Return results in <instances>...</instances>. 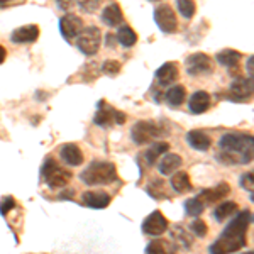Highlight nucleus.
<instances>
[{
  "label": "nucleus",
  "mask_w": 254,
  "mask_h": 254,
  "mask_svg": "<svg viewBox=\"0 0 254 254\" xmlns=\"http://www.w3.org/2000/svg\"><path fill=\"white\" fill-rule=\"evenodd\" d=\"M112 121H114V110L107 109L104 102H100V109H98V112H97L95 119H93V122H95L97 126H100V127H109L110 124H112Z\"/></svg>",
  "instance_id": "nucleus-25"
},
{
  "label": "nucleus",
  "mask_w": 254,
  "mask_h": 254,
  "mask_svg": "<svg viewBox=\"0 0 254 254\" xmlns=\"http://www.w3.org/2000/svg\"><path fill=\"white\" fill-rule=\"evenodd\" d=\"M60 156L69 166H80L83 163V154L80 147L75 144H64L60 151Z\"/></svg>",
  "instance_id": "nucleus-14"
},
{
  "label": "nucleus",
  "mask_w": 254,
  "mask_h": 254,
  "mask_svg": "<svg viewBox=\"0 0 254 254\" xmlns=\"http://www.w3.org/2000/svg\"><path fill=\"white\" fill-rule=\"evenodd\" d=\"M171 187H173V190L178 191V193L191 190L190 176H188L185 171H178V173H175L173 178H171Z\"/></svg>",
  "instance_id": "nucleus-23"
},
{
  "label": "nucleus",
  "mask_w": 254,
  "mask_h": 254,
  "mask_svg": "<svg viewBox=\"0 0 254 254\" xmlns=\"http://www.w3.org/2000/svg\"><path fill=\"white\" fill-rule=\"evenodd\" d=\"M154 22L165 34H173L178 27V19H176L173 9L170 5H159L154 10Z\"/></svg>",
  "instance_id": "nucleus-7"
},
{
  "label": "nucleus",
  "mask_w": 254,
  "mask_h": 254,
  "mask_svg": "<svg viewBox=\"0 0 254 254\" xmlns=\"http://www.w3.org/2000/svg\"><path fill=\"white\" fill-rule=\"evenodd\" d=\"M5 56H7V51H5V48H2L0 46V64L5 61Z\"/></svg>",
  "instance_id": "nucleus-39"
},
{
  "label": "nucleus",
  "mask_w": 254,
  "mask_h": 254,
  "mask_svg": "<svg viewBox=\"0 0 254 254\" xmlns=\"http://www.w3.org/2000/svg\"><path fill=\"white\" fill-rule=\"evenodd\" d=\"M117 41L124 48H130V46H134V44H136L137 36H136V32L132 31V27L122 26L121 29H119V32H117Z\"/></svg>",
  "instance_id": "nucleus-24"
},
{
  "label": "nucleus",
  "mask_w": 254,
  "mask_h": 254,
  "mask_svg": "<svg viewBox=\"0 0 254 254\" xmlns=\"http://www.w3.org/2000/svg\"><path fill=\"white\" fill-rule=\"evenodd\" d=\"M251 220L253 215L249 210L239 212L236 219L224 229L219 239L208 248L210 254H231L243 249L246 246V232H248Z\"/></svg>",
  "instance_id": "nucleus-1"
},
{
  "label": "nucleus",
  "mask_w": 254,
  "mask_h": 254,
  "mask_svg": "<svg viewBox=\"0 0 254 254\" xmlns=\"http://www.w3.org/2000/svg\"><path fill=\"white\" fill-rule=\"evenodd\" d=\"M85 185H110L117 180V170L112 163L107 161H93L80 175Z\"/></svg>",
  "instance_id": "nucleus-3"
},
{
  "label": "nucleus",
  "mask_w": 254,
  "mask_h": 254,
  "mask_svg": "<svg viewBox=\"0 0 254 254\" xmlns=\"http://www.w3.org/2000/svg\"><path fill=\"white\" fill-rule=\"evenodd\" d=\"M187 71L190 75H208L212 73V60L208 58L203 53H195V55L188 56L187 58Z\"/></svg>",
  "instance_id": "nucleus-8"
},
{
  "label": "nucleus",
  "mask_w": 254,
  "mask_h": 254,
  "mask_svg": "<svg viewBox=\"0 0 254 254\" xmlns=\"http://www.w3.org/2000/svg\"><path fill=\"white\" fill-rule=\"evenodd\" d=\"M122 19H124L122 17V10L117 3H110V5L105 7L104 12H102V20H104V24H107L110 27L119 26V24L122 22Z\"/></svg>",
  "instance_id": "nucleus-19"
},
{
  "label": "nucleus",
  "mask_w": 254,
  "mask_h": 254,
  "mask_svg": "<svg viewBox=\"0 0 254 254\" xmlns=\"http://www.w3.org/2000/svg\"><path fill=\"white\" fill-rule=\"evenodd\" d=\"M246 68H248L249 76H253V58H249V60H248V66H246Z\"/></svg>",
  "instance_id": "nucleus-40"
},
{
  "label": "nucleus",
  "mask_w": 254,
  "mask_h": 254,
  "mask_svg": "<svg viewBox=\"0 0 254 254\" xmlns=\"http://www.w3.org/2000/svg\"><path fill=\"white\" fill-rule=\"evenodd\" d=\"M107 46L109 48H116V38L112 36V32H109V34H107Z\"/></svg>",
  "instance_id": "nucleus-38"
},
{
  "label": "nucleus",
  "mask_w": 254,
  "mask_h": 254,
  "mask_svg": "<svg viewBox=\"0 0 254 254\" xmlns=\"http://www.w3.org/2000/svg\"><path fill=\"white\" fill-rule=\"evenodd\" d=\"M241 187H243L244 190H249V193H253V173L251 171L241 176Z\"/></svg>",
  "instance_id": "nucleus-35"
},
{
  "label": "nucleus",
  "mask_w": 254,
  "mask_h": 254,
  "mask_svg": "<svg viewBox=\"0 0 254 254\" xmlns=\"http://www.w3.org/2000/svg\"><path fill=\"white\" fill-rule=\"evenodd\" d=\"M168 229V220L166 217L159 210H154L151 215H147L142 222V232L149 236H161Z\"/></svg>",
  "instance_id": "nucleus-10"
},
{
  "label": "nucleus",
  "mask_w": 254,
  "mask_h": 254,
  "mask_svg": "<svg viewBox=\"0 0 254 254\" xmlns=\"http://www.w3.org/2000/svg\"><path fill=\"white\" fill-rule=\"evenodd\" d=\"M220 149L224 151L219 156V161L225 165L234 163H251L253 159V137L248 134H224L219 141Z\"/></svg>",
  "instance_id": "nucleus-2"
},
{
  "label": "nucleus",
  "mask_w": 254,
  "mask_h": 254,
  "mask_svg": "<svg viewBox=\"0 0 254 254\" xmlns=\"http://www.w3.org/2000/svg\"><path fill=\"white\" fill-rule=\"evenodd\" d=\"M114 121H116L117 124H122V122L126 121V116L122 112H116V110H114Z\"/></svg>",
  "instance_id": "nucleus-37"
},
{
  "label": "nucleus",
  "mask_w": 254,
  "mask_h": 254,
  "mask_svg": "<svg viewBox=\"0 0 254 254\" xmlns=\"http://www.w3.org/2000/svg\"><path fill=\"white\" fill-rule=\"evenodd\" d=\"M187 97V90L183 85H175L166 92V102L171 105V107H180V105L185 102Z\"/></svg>",
  "instance_id": "nucleus-21"
},
{
  "label": "nucleus",
  "mask_w": 254,
  "mask_h": 254,
  "mask_svg": "<svg viewBox=\"0 0 254 254\" xmlns=\"http://www.w3.org/2000/svg\"><path fill=\"white\" fill-rule=\"evenodd\" d=\"M39 36V27L36 24H29V26H22L19 29L12 32L10 39L12 43H34Z\"/></svg>",
  "instance_id": "nucleus-13"
},
{
  "label": "nucleus",
  "mask_w": 254,
  "mask_h": 254,
  "mask_svg": "<svg viewBox=\"0 0 254 254\" xmlns=\"http://www.w3.org/2000/svg\"><path fill=\"white\" fill-rule=\"evenodd\" d=\"M188 107L191 114H203L210 107V95L207 92H195L188 102Z\"/></svg>",
  "instance_id": "nucleus-17"
},
{
  "label": "nucleus",
  "mask_w": 254,
  "mask_h": 254,
  "mask_svg": "<svg viewBox=\"0 0 254 254\" xmlns=\"http://www.w3.org/2000/svg\"><path fill=\"white\" fill-rule=\"evenodd\" d=\"M83 203L92 208H105L110 203V195L105 191H85Z\"/></svg>",
  "instance_id": "nucleus-16"
},
{
  "label": "nucleus",
  "mask_w": 254,
  "mask_h": 254,
  "mask_svg": "<svg viewBox=\"0 0 254 254\" xmlns=\"http://www.w3.org/2000/svg\"><path fill=\"white\" fill-rule=\"evenodd\" d=\"M203 208H205V203H202V200H200L198 196L185 202V212H187V215H190V217H198L200 214H203Z\"/></svg>",
  "instance_id": "nucleus-28"
},
{
  "label": "nucleus",
  "mask_w": 254,
  "mask_h": 254,
  "mask_svg": "<svg viewBox=\"0 0 254 254\" xmlns=\"http://www.w3.org/2000/svg\"><path fill=\"white\" fill-rule=\"evenodd\" d=\"M10 2H14V0H0V7H2V5H7V3H10Z\"/></svg>",
  "instance_id": "nucleus-41"
},
{
  "label": "nucleus",
  "mask_w": 254,
  "mask_h": 254,
  "mask_svg": "<svg viewBox=\"0 0 254 254\" xmlns=\"http://www.w3.org/2000/svg\"><path fill=\"white\" fill-rule=\"evenodd\" d=\"M229 193H231V187L225 182H220L217 187L203 190L202 193L198 195V198L202 200V203H215V202H219V200H222L224 196H227Z\"/></svg>",
  "instance_id": "nucleus-12"
},
{
  "label": "nucleus",
  "mask_w": 254,
  "mask_h": 254,
  "mask_svg": "<svg viewBox=\"0 0 254 254\" xmlns=\"http://www.w3.org/2000/svg\"><path fill=\"white\" fill-rule=\"evenodd\" d=\"M182 158L178 156V154L175 153H168L165 154V158H163V161L159 163V173L161 175H170L173 173L175 170H178L180 166H182Z\"/></svg>",
  "instance_id": "nucleus-20"
},
{
  "label": "nucleus",
  "mask_w": 254,
  "mask_h": 254,
  "mask_svg": "<svg viewBox=\"0 0 254 254\" xmlns=\"http://www.w3.org/2000/svg\"><path fill=\"white\" fill-rule=\"evenodd\" d=\"M73 2H75V0H56V3H58V7L61 10H69L73 7Z\"/></svg>",
  "instance_id": "nucleus-36"
},
{
  "label": "nucleus",
  "mask_w": 254,
  "mask_h": 254,
  "mask_svg": "<svg viewBox=\"0 0 254 254\" xmlns=\"http://www.w3.org/2000/svg\"><path fill=\"white\" fill-rule=\"evenodd\" d=\"M60 31L64 39L71 41V39L78 38L80 32L83 31V22H81V19L78 15L68 14L60 19Z\"/></svg>",
  "instance_id": "nucleus-9"
},
{
  "label": "nucleus",
  "mask_w": 254,
  "mask_h": 254,
  "mask_svg": "<svg viewBox=\"0 0 254 254\" xmlns=\"http://www.w3.org/2000/svg\"><path fill=\"white\" fill-rule=\"evenodd\" d=\"M41 176L44 178V182L48 183L49 188H63L71 180V171L61 168L55 159H48L43 165Z\"/></svg>",
  "instance_id": "nucleus-4"
},
{
  "label": "nucleus",
  "mask_w": 254,
  "mask_h": 254,
  "mask_svg": "<svg viewBox=\"0 0 254 254\" xmlns=\"http://www.w3.org/2000/svg\"><path fill=\"white\" fill-rule=\"evenodd\" d=\"M12 208H15V200L12 196H3L2 202H0V214L7 215Z\"/></svg>",
  "instance_id": "nucleus-33"
},
{
  "label": "nucleus",
  "mask_w": 254,
  "mask_h": 254,
  "mask_svg": "<svg viewBox=\"0 0 254 254\" xmlns=\"http://www.w3.org/2000/svg\"><path fill=\"white\" fill-rule=\"evenodd\" d=\"M149 2H159V0H149Z\"/></svg>",
  "instance_id": "nucleus-43"
},
{
  "label": "nucleus",
  "mask_w": 254,
  "mask_h": 254,
  "mask_svg": "<svg viewBox=\"0 0 254 254\" xmlns=\"http://www.w3.org/2000/svg\"><path fill=\"white\" fill-rule=\"evenodd\" d=\"M176 78H178V66H176V63H165L161 68L156 69V80L163 87L171 85Z\"/></svg>",
  "instance_id": "nucleus-15"
},
{
  "label": "nucleus",
  "mask_w": 254,
  "mask_h": 254,
  "mask_svg": "<svg viewBox=\"0 0 254 254\" xmlns=\"http://www.w3.org/2000/svg\"><path fill=\"white\" fill-rule=\"evenodd\" d=\"M100 41H102V34L100 29L95 26H90V27H83V31L80 32L78 36V49L83 55L92 56L95 55L100 48Z\"/></svg>",
  "instance_id": "nucleus-6"
},
{
  "label": "nucleus",
  "mask_w": 254,
  "mask_h": 254,
  "mask_svg": "<svg viewBox=\"0 0 254 254\" xmlns=\"http://www.w3.org/2000/svg\"><path fill=\"white\" fill-rule=\"evenodd\" d=\"M236 210H237L236 202H225V203H220V205L215 208L214 217L219 220V222H222V220H225L227 217H231L232 214H234Z\"/></svg>",
  "instance_id": "nucleus-27"
},
{
  "label": "nucleus",
  "mask_w": 254,
  "mask_h": 254,
  "mask_svg": "<svg viewBox=\"0 0 254 254\" xmlns=\"http://www.w3.org/2000/svg\"><path fill=\"white\" fill-rule=\"evenodd\" d=\"M170 149V146H168V142H154L153 146L147 149L146 153V159L149 165H153L156 159L161 156V154H166V151Z\"/></svg>",
  "instance_id": "nucleus-26"
},
{
  "label": "nucleus",
  "mask_w": 254,
  "mask_h": 254,
  "mask_svg": "<svg viewBox=\"0 0 254 254\" xmlns=\"http://www.w3.org/2000/svg\"><path fill=\"white\" fill-rule=\"evenodd\" d=\"M187 141L196 151H207L212 144V139L205 132H202V130H190L187 134Z\"/></svg>",
  "instance_id": "nucleus-18"
},
{
  "label": "nucleus",
  "mask_w": 254,
  "mask_h": 254,
  "mask_svg": "<svg viewBox=\"0 0 254 254\" xmlns=\"http://www.w3.org/2000/svg\"><path fill=\"white\" fill-rule=\"evenodd\" d=\"M241 60V53L239 51H234V49H224V51L217 53V61H219V64H222V66H236L237 63H239Z\"/></svg>",
  "instance_id": "nucleus-22"
},
{
  "label": "nucleus",
  "mask_w": 254,
  "mask_h": 254,
  "mask_svg": "<svg viewBox=\"0 0 254 254\" xmlns=\"http://www.w3.org/2000/svg\"><path fill=\"white\" fill-rule=\"evenodd\" d=\"M100 3H102V0H78L80 9L83 12H87V14L95 12L98 7H100Z\"/></svg>",
  "instance_id": "nucleus-32"
},
{
  "label": "nucleus",
  "mask_w": 254,
  "mask_h": 254,
  "mask_svg": "<svg viewBox=\"0 0 254 254\" xmlns=\"http://www.w3.org/2000/svg\"><path fill=\"white\" fill-rule=\"evenodd\" d=\"M253 97V78H237L229 88V98L232 102H246Z\"/></svg>",
  "instance_id": "nucleus-11"
},
{
  "label": "nucleus",
  "mask_w": 254,
  "mask_h": 254,
  "mask_svg": "<svg viewBox=\"0 0 254 254\" xmlns=\"http://www.w3.org/2000/svg\"><path fill=\"white\" fill-rule=\"evenodd\" d=\"M102 71L109 76H116L121 73V63H119V61H114V60H107L104 63V66H102Z\"/></svg>",
  "instance_id": "nucleus-31"
},
{
  "label": "nucleus",
  "mask_w": 254,
  "mask_h": 254,
  "mask_svg": "<svg viewBox=\"0 0 254 254\" xmlns=\"http://www.w3.org/2000/svg\"><path fill=\"white\" fill-rule=\"evenodd\" d=\"M191 231L195 232V236L203 237L207 234V224L203 222V220H193V222H191Z\"/></svg>",
  "instance_id": "nucleus-34"
},
{
  "label": "nucleus",
  "mask_w": 254,
  "mask_h": 254,
  "mask_svg": "<svg viewBox=\"0 0 254 254\" xmlns=\"http://www.w3.org/2000/svg\"><path fill=\"white\" fill-rule=\"evenodd\" d=\"M165 134V130L159 129L156 124L153 122H147V121H141L136 122L130 130V137L136 144H146V142H151L154 139L161 137Z\"/></svg>",
  "instance_id": "nucleus-5"
},
{
  "label": "nucleus",
  "mask_w": 254,
  "mask_h": 254,
  "mask_svg": "<svg viewBox=\"0 0 254 254\" xmlns=\"http://www.w3.org/2000/svg\"><path fill=\"white\" fill-rule=\"evenodd\" d=\"M176 7H178V12L185 19L193 17V14H195V2L193 0H178V2H176Z\"/></svg>",
  "instance_id": "nucleus-29"
},
{
  "label": "nucleus",
  "mask_w": 254,
  "mask_h": 254,
  "mask_svg": "<svg viewBox=\"0 0 254 254\" xmlns=\"http://www.w3.org/2000/svg\"><path fill=\"white\" fill-rule=\"evenodd\" d=\"M170 246L165 241H153L146 246V254H170Z\"/></svg>",
  "instance_id": "nucleus-30"
},
{
  "label": "nucleus",
  "mask_w": 254,
  "mask_h": 254,
  "mask_svg": "<svg viewBox=\"0 0 254 254\" xmlns=\"http://www.w3.org/2000/svg\"><path fill=\"white\" fill-rule=\"evenodd\" d=\"M244 254H254L253 251H248V253H244Z\"/></svg>",
  "instance_id": "nucleus-42"
}]
</instances>
